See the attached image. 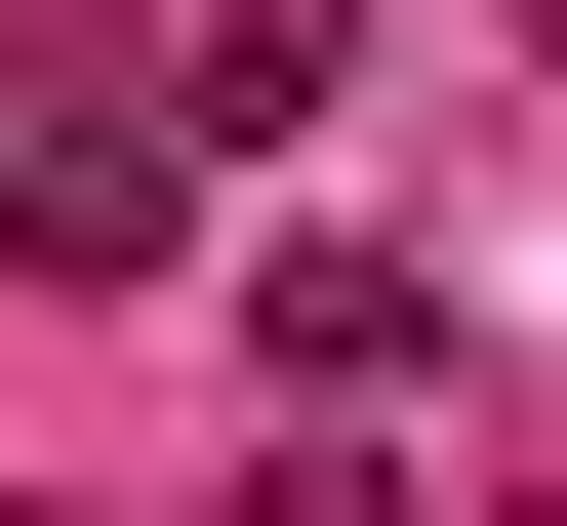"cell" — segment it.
<instances>
[{"instance_id":"obj_1","label":"cell","mask_w":567,"mask_h":526,"mask_svg":"<svg viewBox=\"0 0 567 526\" xmlns=\"http://www.w3.org/2000/svg\"><path fill=\"white\" fill-rule=\"evenodd\" d=\"M0 244H41V283H163V244H203V122H41V203H0Z\"/></svg>"},{"instance_id":"obj_2","label":"cell","mask_w":567,"mask_h":526,"mask_svg":"<svg viewBox=\"0 0 567 526\" xmlns=\"http://www.w3.org/2000/svg\"><path fill=\"white\" fill-rule=\"evenodd\" d=\"M0 526H41V486H0Z\"/></svg>"}]
</instances>
